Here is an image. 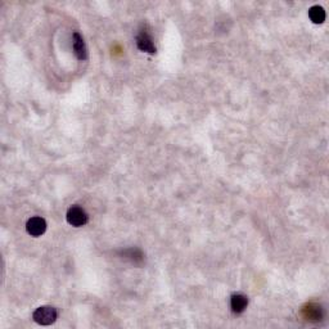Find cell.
<instances>
[{
	"label": "cell",
	"instance_id": "3",
	"mask_svg": "<svg viewBox=\"0 0 329 329\" xmlns=\"http://www.w3.org/2000/svg\"><path fill=\"white\" fill-rule=\"evenodd\" d=\"M26 230L32 237H40L46 230V221L39 216L28 219L27 224H26Z\"/></svg>",
	"mask_w": 329,
	"mask_h": 329
},
{
	"label": "cell",
	"instance_id": "6",
	"mask_svg": "<svg viewBox=\"0 0 329 329\" xmlns=\"http://www.w3.org/2000/svg\"><path fill=\"white\" fill-rule=\"evenodd\" d=\"M247 305H248V299L242 293H235V295L231 296L230 308L231 311L235 314H242L247 309Z\"/></svg>",
	"mask_w": 329,
	"mask_h": 329
},
{
	"label": "cell",
	"instance_id": "4",
	"mask_svg": "<svg viewBox=\"0 0 329 329\" xmlns=\"http://www.w3.org/2000/svg\"><path fill=\"white\" fill-rule=\"evenodd\" d=\"M136 45H138V48L142 50V52L149 53V54H154V53H156V46H154L151 35L145 32V31H142V32L138 35V37H136Z\"/></svg>",
	"mask_w": 329,
	"mask_h": 329
},
{
	"label": "cell",
	"instance_id": "8",
	"mask_svg": "<svg viewBox=\"0 0 329 329\" xmlns=\"http://www.w3.org/2000/svg\"><path fill=\"white\" fill-rule=\"evenodd\" d=\"M320 311H322L320 306L310 304L308 306V309H304V315H305V318H308V319H310V320H319L320 318H322V315H320Z\"/></svg>",
	"mask_w": 329,
	"mask_h": 329
},
{
	"label": "cell",
	"instance_id": "7",
	"mask_svg": "<svg viewBox=\"0 0 329 329\" xmlns=\"http://www.w3.org/2000/svg\"><path fill=\"white\" fill-rule=\"evenodd\" d=\"M309 17L314 23L320 25L326 21V10H324L323 6L320 5H313L309 9Z\"/></svg>",
	"mask_w": 329,
	"mask_h": 329
},
{
	"label": "cell",
	"instance_id": "1",
	"mask_svg": "<svg viewBox=\"0 0 329 329\" xmlns=\"http://www.w3.org/2000/svg\"><path fill=\"white\" fill-rule=\"evenodd\" d=\"M57 318H58L57 309L52 308V306H40L32 314V319L40 326H50L56 322Z\"/></svg>",
	"mask_w": 329,
	"mask_h": 329
},
{
	"label": "cell",
	"instance_id": "2",
	"mask_svg": "<svg viewBox=\"0 0 329 329\" xmlns=\"http://www.w3.org/2000/svg\"><path fill=\"white\" fill-rule=\"evenodd\" d=\"M66 218H67L68 224L72 225V226H76V228L84 226V225H86L88 221H89V216L85 213V210L79 206L70 207Z\"/></svg>",
	"mask_w": 329,
	"mask_h": 329
},
{
	"label": "cell",
	"instance_id": "5",
	"mask_svg": "<svg viewBox=\"0 0 329 329\" xmlns=\"http://www.w3.org/2000/svg\"><path fill=\"white\" fill-rule=\"evenodd\" d=\"M72 46H74V52L75 56L80 61H85L88 58V48H86V44L84 41L83 36H81L79 32H75L74 39H72Z\"/></svg>",
	"mask_w": 329,
	"mask_h": 329
}]
</instances>
